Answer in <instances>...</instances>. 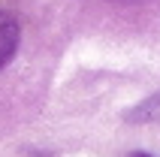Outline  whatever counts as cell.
<instances>
[{
  "instance_id": "6da1fadb",
  "label": "cell",
  "mask_w": 160,
  "mask_h": 157,
  "mask_svg": "<svg viewBox=\"0 0 160 157\" xmlns=\"http://www.w3.org/2000/svg\"><path fill=\"white\" fill-rule=\"evenodd\" d=\"M18 21L9 12L0 9V67H6L12 58H15V48H18Z\"/></svg>"
},
{
  "instance_id": "7a4b0ae2",
  "label": "cell",
  "mask_w": 160,
  "mask_h": 157,
  "mask_svg": "<svg viewBox=\"0 0 160 157\" xmlns=\"http://www.w3.org/2000/svg\"><path fill=\"white\" fill-rule=\"evenodd\" d=\"M121 3H139V0H121Z\"/></svg>"
},
{
  "instance_id": "3957f363",
  "label": "cell",
  "mask_w": 160,
  "mask_h": 157,
  "mask_svg": "<svg viewBox=\"0 0 160 157\" xmlns=\"http://www.w3.org/2000/svg\"><path fill=\"white\" fill-rule=\"evenodd\" d=\"M133 157H148V154H133Z\"/></svg>"
}]
</instances>
